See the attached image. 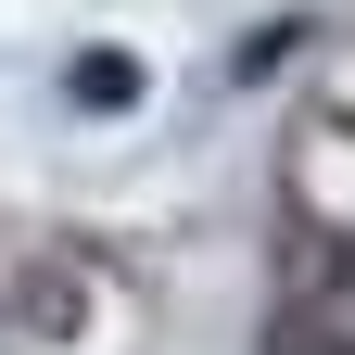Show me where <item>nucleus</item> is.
<instances>
[{"mask_svg":"<svg viewBox=\"0 0 355 355\" xmlns=\"http://www.w3.org/2000/svg\"><path fill=\"white\" fill-rule=\"evenodd\" d=\"M64 102L76 114H127V102H140V64H127V51H76L64 64Z\"/></svg>","mask_w":355,"mask_h":355,"instance_id":"nucleus-1","label":"nucleus"}]
</instances>
